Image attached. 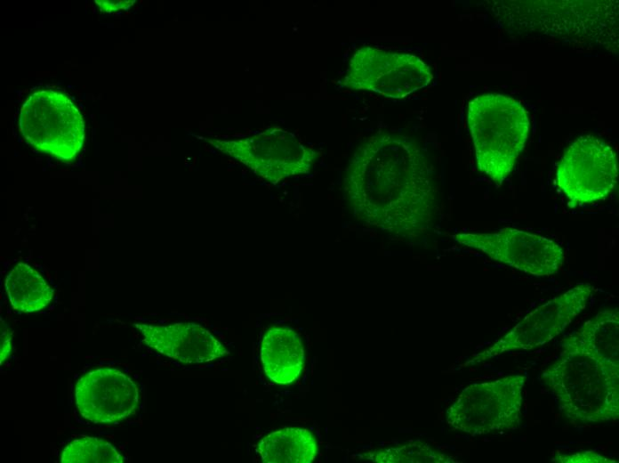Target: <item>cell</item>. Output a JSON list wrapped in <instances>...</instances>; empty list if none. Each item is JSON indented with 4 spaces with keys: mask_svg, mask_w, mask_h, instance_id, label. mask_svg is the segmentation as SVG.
<instances>
[{
    "mask_svg": "<svg viewBox=\"0 0 619 463\" xmlns=\"http://www.w3.org/2000/svg\"><path fill=\"white\" fill-rule=\"evenodd\" d=\"M432 79L430 66L418 56L366 45L350 57L342 85L402 99L425 88Z\"/></svg>",
    "mask_w": 619,
    "mask_h": 463,
    "instance_id": "8992f818",
    "label": "cell"
},
{
    "mask_svg": "<svg viewBox=\"0 0 619 463\" xmlns=\"http://www.w3.org/2000/svg\"><path fill=\"white\" fill-rule=\"evenodd\" d=\"M554 462L560 463H614L615 460L610 459L601 454L593 451H579L575 453L558 454L553 459Z\"/></svg>",
    "mask_w": 619,
    "mask_h": 463,
    "instance_id": "d6986e66",
    "label": "cell"
},
{
    "mask_svg": "<svg viewBox=\"0 0 619 463\" xmlns=\"http://www.w3.org/2000/svg\"><path fill=\"white\" fill-rule=\"evenodd\" d=\"M61 463H122L124 459L109 442L83 437L69 443L62 451Z\"/></svg>",
    "mask_w": 619,
    "mask_h": 463,
    "instance_id": "e0dca14e",
    "label": "cell"
},
{
    "mask_svg": "<svg viewBox=\"0 0 619 463\" xmlns=\"http://www.w3.org/2000/svg\"><path fill=\"white\" fill-rule=\"evenodd\" d=\"M453 239L492 260L535 277L557 273L565 260L563 248L554 240L516 228L506 227L491 233H457Z\"/></svg>",
    "mask_w": 619,
    "mask_h": 463,
    "instance_id": "9c48e42d",
    "label": "cell"
},
{
    "mask_svg": "<svg viewBox=\"0 0 619 463\" xmlns=\"http://www.w3.org/2000/svg\"><path fill=\"white\" fill-rule=\"evenodd\" d=\"M561 345L559 357L541 376L560 412L578 424L617 418L619 363L586 350L574 335Z\"/></svg>",
    "mask_w": 619,
    "mask_h": 463,
    "instance_id": "7a4b0ae2",
    "label": "cell"
},
{
    "mask_svg": "<svg viewBox=\"0 0 619 463\" xmlns=\"http://www.w3.org/2000/svg\"><path fill=\"white\" fill-rule=\"evenodd\" d=\"M19 127L28 143L63 162L76 159L84 140L79 110L68 95L52 89L28 96L20 108Z\"/></svg>",
    "mask_w": 619,
    "mask_h": 463,
    "instance_id": "277c9868",
    "label": "cell"
},
{
    "mask_svg": "<svg viewBox=\"0 0 619 463\" xmlns=\"http://www.w3.org/2000/svg\"><path fill=\"white\" fill-rule=\"evenodd\" d=\"M75 400L83 418L92 423H113L135 413L139 406V389L123 371L100 368L78 378Z\"/></svg>",
    "mask_w": 619,
    "mask_h": 463,
    "instance_id": "8fae6325",
    "label": "cell"
},
{
    "mask_svg": "<svg viewBox=\"0 0 619 463\" xmlns=\"http://www.w3.org/2000/svg\"><path fill=\"white\" fill-rule=\"evenodd\" d=\"M133 325L141 331L148 346L182 363L208 362L229 353L208 329L194 322Z\"/></svg>",
    "mask_w": 619,
    "mask_h": 463,
    "instance_id": "7c38bea8",
    "label": "cell"
},
{
    "mask_svg": "<svg viewBox=\"0 0 619 463\" xmlns=\"http://www.w3.org/2000/svg\"><path fill=\"white\" fill-rule=\"evenodd\" d=\"M4 287L12 308L33 313L45 307L53 296V289L31 266L17 264L5 278Z\"/></svg>",
    "mask_w": 619,
    "mask_h": 463,
    "instance_id": "9a60e30c",
    "label": "cell"
},
{
    "mask_svg": "<svg viewBox=\"0 0 619 463\" xmlns=\"http://www.w3.org/2000/svg\"><path fill=\"white\" fill-rule=\"evenodd\" d=\"M256 451L264 463H310L316 458L318 445L309 430L286 427L263 437Z\"/></svg>",
    "mask_w": 619,
    "mask_h": 463,
    "instance_id": "5bb4252c",
    "label": "cell"
},
{
    "mask_svg": "<svg viewBox=\"0 0 619 463\" xmlns=\"http://www.w3.org/2000/svg\"><path fill=\"white\" fill-rule=\"evenodd\" d=\"M617 179L615 151L593 135H583L571 142L556 171L557 185L572 207L604 199L613 191Z\"/></svg>",
    "mask_w": 619,
    "mask_h": 463,
    "instance_id": "52a82bcc",
    "label": "cell"
},
{
    "mask_svg": "<svg viewBox=\"0 0 619 463\" xmlns=\"http://www.w3.org/2000/svg\"><path fill=\"white\" fill-rule=\"evenodd\" d=\"M261 361L266 376L274 383L286 385L301 373L304 351L301 337L287 327H272L263 336Z\"/></svg>",
    "mask_w": 619,
    "mask_h": 463,
    "instance_id": "4fadbf2b",
    "label": "cell"
},
{
    "mask_svg": "<svg viewBox=\"0 0 619 463\" xmlns=\"http://www.w3.org/2000/svg\"><path fill=\"white\" fill-rule=\"evenodd\" d=\"M210 142L272 183L309 173L318 158L316 150L278 127L242 140Z\"/></svg>",
    "mask_w": 619,
    "mask_h": 463,
    "instance_id": "ba28073f",
    "label": "cell"
},
{
    "mask_svg": "<svg viewBox=\"0 0 619 463\" xmlns=\"http://www.w3.org/2000/svg\"><path fill=\"white\" fill-rule=\"evenodd\" d=\"M467 121L478 169L497 185L502 184L526 145L527 111L512 97L486 93L469 102Z\"/></svg>",
    "mask_w": 619,
    "mask_h": 463,
    "instance_id": "3957f363",
    "label": "cell"
},
{
    "mask_svg": "<svg viewBox=\"0 0 619 463\" xmlns=\"http://www.w3.org/2000/svg\"><path fill=\"white\" fill-rule=\"evenodd\" d=\"M0 321V363L3 365L12 352V338L9 326L2 318Z\"/></svg>",
    "mask_w": 619,
    "mask_h": 463,
    "instance_id": "ffe728a7",
    "label": "cell"
},
{
    "mask_svg": "<svg viewBox=\"0 0 619 463\" xmlns=\"http://www.w3.org/2000/svg\"><path fill=\"white\" fill-rule=\"evenodd\" d=\"M588 351L619 363V313L604 310L598 313L574 334Z\"/></svg>",
    "mask_w": 619,
    "mask_h": 463,
    "instance_id": "2e32d148",
    "label": "cell"
},
{
    "mask_svg": "<svg viewBox=\"0 0 619 463\" xmlns=\"http://www.w3.org/2000/svg\"><path fill=\"white\" fill-rule=\"evenodd\" d=\"M134 0H95L101 11L114 12L126 10L134 4Z\"/></svg>",
    "mask_w": 619,
    "mask_h": 463,
    "instance_id": "44dd1931",
    "label": "cell"
},
{
    "mask_svg": "<svg viewBox=\"0 0 619 463\" xmlns=\"http://www.w3.org/2000/svg\"><path fill=\"white\" fill-rule=\"evenodd\" d=\"M365 457L374 462L380 463L458 462L452 457L439 453L421 442H412L399 447L370 451Z\"/></svg>",
    "mask_w": 619,
    "mask_h": 463,
    "instance_id": "ac0fdd59",
    "label": "cell"
},
{
    "mask_svg": "<svg viewBox=\"0 0 619 463\" xmlns=\"http://www.w3.org/2000/svg\"><path fill=\"white\" fill-rule=\"evenodd\" d=\"M525 382V376L510 375L466 386L447 409L446 423L472 436L518 428Z\"/></svg>",
    "mask_w": 619,
    "mask_h": 463,
    "instance_id": "5b68a950",
    "label": "cell"
},
{
    "mask_svg": "<svg viewBox=\"0 0 619 463\" xmlns=\"http://www.w3.org/2000/svg\"><path fill=\"white\" fill-rule=\"evenodd\" d=\"M342 188L353 216L366 226L408 240L433 226L432 168L409 136L381 131L365 139L349 160Z\"/></svg>",
    "mask_w": 619,
    "mask_h": 463,
    "instance_id": "6da1fadb",
    "label": "cell"
},
{
    "mask_svg": "<svg viewBox=\"0 0 619 463\" xmlns=\"http://www.w3.org/2000/svg\"><path fill=\"white\" fill-rule=\"evenodd\" d=\"M595 288L576 285L539 305L526 315L488 349L478 354L476 361L518 350H533L555 338L585 309Z\"/></svg>",
    "mask_w": 619,
    "mask_h": 463,
    "instance_id": "30bf717a",
    "label": "cell"
}]
</instances>
